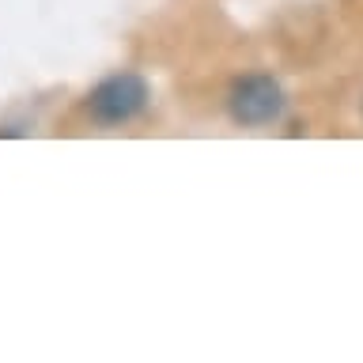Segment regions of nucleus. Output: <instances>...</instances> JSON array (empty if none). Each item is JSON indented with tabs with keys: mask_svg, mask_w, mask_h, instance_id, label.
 Listing matches in <instances>:
<instances>
[{
	"mask_svg": "<svg viewBox=\"0 0 363 363\" xmlns=\"http://www.w3.org/2000/svg\"><path fill=\"white\" fill-rule=\"evenodd\" d=\"M144 102H147V84L136 72H121V76L102 79V84L91 91L87 110H91V118L102 121V125H121V121L136 118V113L144 110Z\"/></svg>",
	"mask_w": 363,
	"mask_h": 363,
	"instance_id": "obj_1",
	"label": "nucleus"
},
{
	"mask_svg": "<svg viewBox=\"0 0 363 363\" xmlns=\"http://www.w3.org/2000/svg\"><path fill=\"white\" fill-rule=\"evenodd\" d=\"M284 99L272 76H246L231 87V113L242 125H265L280 113Z\"/></svg>",
	"mask_w": 363,
	"mask_h": 363,
	"instance_id": "obj_2",
	"label": "nucleus"
}]
</instances>
